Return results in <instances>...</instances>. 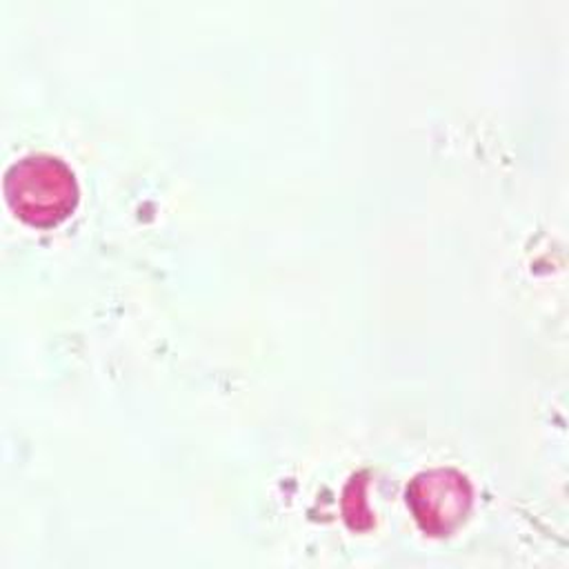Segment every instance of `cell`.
<instances>
[{"mask_svg": "<svg viewBox=\"0 0 569 569\" xmlns=\"http://www.w3.org/2000/svg\"><path fill=\"white\" fill-rule=\"evenodd\" d=\"M9 209L29 227L49 229L67 220L80 200V189L69 164L51 153H31L4 173Z\"/></svg>", "mask_w": 569, "mask_h": 569, "instance_id": "cell-1", "label": "cell"}, {"mask_svg": "<svg viewBox=\"0 0 569 569\" xmlns=\"http://www.w3.org/2000/svg\"><path fill=\"white\" fill-rule=\"evenodd\" d=\"M471 482L453 467L416 473L407 485V507L418 527L433 538L451 536L469 516Z\"/></svg>", "mask_w": 569, "mask_h": 569, "instance_id": "cell-2", "label": "cell"}, {"mask_svg": "<svg viewBox=\"0 0 569 569\" xmlns=\"http://www.w3.org/2000/svg\"><path fill=\"white\" fill-rule=\"evenodd\" d=\"M345 520L351 529H367L373 525L365 502V473L353 476L345 489Z\"/></svg>", "mask_w": 569, "mask_h": 569, "instance_id": "cell-3", "label": "cell"}]
</instances>
